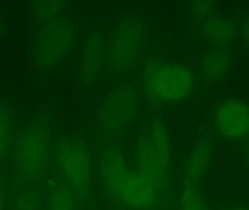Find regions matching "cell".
<instances>
[{"instance_id": "cell-10", "label": "cell", "mask_w": 249, "mask_h": 210, "mask_svg": "<svg viewBox=\"0 0 249 210\" xmlns=\"http://www.w3.org/2000/svg\"><path fill=\"white\" fill-rule=\"evenodd\" d=\"M105 52V42L99 33L90 35L83 48L80 58V72L86 83L93 82L100 71Z\"/></svg>"}, {"instance_id": "cell-14", "label": "cell", "mask_w": 249, "mask_h": 210, "mask_svg": "<svg viewBox=\"0 0 249 210\" xmlns=\"http://www.w3.org/2000/svg\"><path fill=\"white\" fill-rule=\"evenodd\" d=\"M39 187L29 186L16 189L11 210H42L45 196Z\"/></svg>"}, {"instance_id": "cell-23", "label": "cell", "mask_w": 249, "mask_h": 210, "mask_svg": "<svg viewBox=\"0 0 249 210\" xmlns=\"http://www.w3.org/2000/svg\"><path fill=\"white\" fill-rule=\"evenodd\" d=\"M247 158H248V162L249 164V149H248V153H247Z\"/></svg>"}, {"instance_id": "cell-13", "label": "cell", "mask_w": 249, "mask_h": 210, "mask_svg": "<svg viewBox=\"0 0 249 210\" xmlns=\"http://www.w3.org/2000/svg\"><path fill=\"white\" fill-rule=\"evenodd\" d=\"M229 63L227 53L221 48H216L207 53L202 59V73L206 80H216L225 74Z\"/></svg>"}, {"instance_id": "cell-19", "label": "cell", "mask_w": 249, "mask_h": 210, "mask_svg": "<svg viewBox=\"0 0 249 210\" xmlns=\"http://www.w3.org/2000/svg\"><path fill=\"white\" fill-rule=\"evenodd\" d=\"M6 199H7V196H6L5 185L2 177L0 175V210H4Z\"/></svg>"}, {"instance_id": "cell-20", "label": "cell", "mask_w": 249, "mask_h": 210, "mask_svg": "<svg viewBox=\"0 0 249 210\" xmlns=\"http://www.w3.org/2000/svg\"><path fill=\"white\" fill-rule=\"evenodd\" d=\"M242 33L244 40L249 47V19L244 23L243 26Z\"/></svg>"}, {"instance_id": "cell-22", "label": "cell", "mask_w": 249, "mask_h": 210, "mask_svg": "<svg viewBox=\"0 0 249 210\" xmlns=\"http://www.w3.org/2000/svg\"><path fill=\"white\" fill-rule=\"evenodd\" d=\"M247 210L244 209V208H235V209H231V210Z\"/></svg>"}, {"instance_id": "cell-9", "label": "cell", "mask_w": 249, "mask_h": 210, "mask_svg": "<svg viewBox=\"0 0 249 210\" xmlns=\"http://www.w3.org/2000/svg\"><path fill=\"white\" fill-rule=\"evenodd\" d=\"M45 210H84V207L71 186L56 173L46 182Z\"/></svg>"}, {"instance_id": "cell-17", "label": "cell", "mask_w": 249, "mask_h": 210, "mask_svg": "<svg viewBox=\"0 0 249 210\" xmlns=\"http://www.w3.org/2000/svg\"><path fill=\"white\" fill-rule=\"evenodd\" d=\"M62 1H39L34 6V12L36 19L42 20H48L54 19L62 7Z\"/></svg>"}, {"instance_id": "cell-18", "label": "cell", "mask_w": 249, "mask_h": 210, "mask_svg": "<svg viewBox=\"0 0 249 210\" xmlns=\"http://www.w3.org/2000/svg\"><path fill=\"white\" fill-rule=\"evenodd\" d=\"M212 7L213 5L211 1H198L193 3V10L196 16L202 17L209 14Z\"/></svg>"}, {"instance_id": "cell-3", "label": "cell", "mask_w": 249, "mask_h": 210, "mask_svg": "<svg viewBox=\"0 0 249 210\" xmlns=\"http://www.w3.org/2000/svg\"><path fill=\"white\" fill-rule=\"evenodd\" d=\"M52 164L54 172L71 186L84 209H90L93 162L86 144L77 137L61 138L53 147Z\"/></svg>"}, {"instance_id": "cell-12", "label": "cell", "mask_w": 249, "mask_h": 210, "mask_svg": "<svg viewBox=\"0 0 249 210\" xmlns=\"http://www.w3.org/2000/svg\"><path fill=\"white\" fill-rule=\"evenodd\" d=\"M203 32L209 42L222 46L233 40L236 36L237 28L233 22L226 18L211 16L204 22Z\"/></svg>"}, {"instance_id": "cell-16", "label": "cell", "mask_w": 249, "mask_h": 210, "mask_svg": "<svg viewBox=\"0 0 249 210\" xmlns=\"http://www.w3.org/2000/svg\"><path fill=\"white\" fill-rule=\"evenodd\" d=\"M15 137L11 115L5 109L0 107V162L5 160L12 152Z\"/></svg>"}, {"instance_id": "cell-21", "label": "cell", "mask_w": 249, "mask_h": 210, "mask_svg": "<svg viewBox=\"0 0 249 210\" xmlns=\"http://www.w3.org/2000/svg\"><path fill=\"white\" fill-rule=\"evenodd\" d=\"M1 32H2V23H1V19H0V36L1 35Z\"/></svg>"}, {"instance_id": "cell-8", "label": "cell", "mask_w": 249, "mask_h": 210, "mask_svg": "<svg viewBox=\"0 0 249 210\" xmlns=\"http://www.w3.org/2000/svg\"><path fill=\"white\" fill-rule=\"evenodd\" d=\"M214 123L217 132L226 139H246L249 136V106L238 99L225 101L215 113Z\"/></svg>"}, {"instance_id": "cell-5", "label": "cell", "mask_w": 249, "mask_h": 210, "mask_svg": "<svg viewBox=\"0 0 249 210\" xmlns=\"http://www.w3.org/2000/svg\"><path fill=\"white\" fill-rule=\"evenodd\" d=\"M75 35L74 23L65 18H54L47 21L35 41V64L43 70L59 64L71 49Z\"/></svg>"}, {"instance_id": "cell-11", "label": "cell", "mask_w": 249, "mask_h": 210, "mask_svg": "<svg viewBox=\"0 0 249 210\" xmlns=\"http://www.w3.org/2000/svg\"><path fill=\"white\" fill-rule=\"evenodd\" d=\"M211 153L209 139L206 138L200 139L193 148L186 162L183 181L200 184L209 169Z\"/></svg>"}, {"instance_id": "cell-15", "label": "cell", "mask_w": 249, "mask_h": 210, "mask_svg": "<svg viewBox=\"0 0 249 210\" xmlns=\"http://www.w3.org/2000/svg\"><path fill=\"white\" fill-rule=\"evenodd\" d=\"M178 210H208L200 185L183 181L178 198Z\"/></svg>"}, {"instance_id": "cell-4", "label": "cell", "mask_w": 249, "mask_h": 210, "mask_svg": "<svg viewBox=\"0 0 249 210\" xmlns=\"http://www.w3.org/2000/svg\"><path fill=\"white\" fill-rule=\"evenodd\" d=\"M142 85L151 100L174 104L192 95L196 89V79L186 66L162 58H152L145 63Z\"/></svg>"}, {"instance_id": "cell-6", "label": "cell", "mask_w": 249, "mask_h": 210, "mask_svg": "<svg viewBox=\"0 0 249 210\" xmlns=\"http://www.w3.org/2000/svg\"><path fill=\"white\" fill-rule=\"evenodd\" d=\"M139 101V94L131 85L118 86L108 95L99 112V124L105 137L111 139L124 132L136 115Z\"/></svg>"}, {"instance_id": "cell-2", "label": "cell", "mask_w": 249, "mask_h": 210, "mask_svg": "<svg viewBox=\"0 0 249 210\" xmlns=\"http://www.w3.org/2000/svg\"><path fill=\"white\" fill-rule=\"evenodd\" d=\"M51 132L42 122H35L15 137L12 153L16 189L40 186L45 181L52 164Z\"/></svg>"}, {"instance_id": "cell-7", "label": "cell", "mask_w": 249, "mask_h": 210, "mask_svg": "<svg viewBox=\"0 0 249 210\" xmlns=\"http://www.w3.org/2000/svg\"><path fill=\"white\" fill-rule=\"evenodd\" d=\"M143 42V30L139 20L126 19L117 26L109 46L112 68L124 73L131 68L139 58Z\"/></svg>"}, {"instance_id": "cell-1", "label": "cell", "mask_w": 249, "mask_h": 210, "mask_svg": "<svg viewBox=\"0 0 249 210\" xmlns=\"http://www.w3.org/2000/svg\"><path fill=\"white\" fill-rule=\"evenodd\" d=\"M96 172L102 193L115 210H169L171 147L160 118L151 120L136 141L130 159L117 144L101 146Z\"/></svg>"}]
</instances>
